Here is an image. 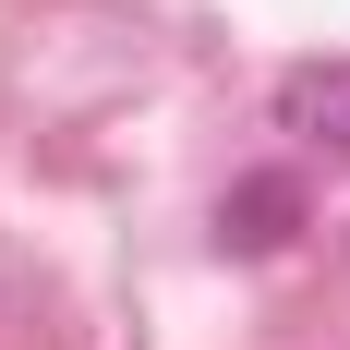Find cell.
<instances>
[{"mask_svg":"<svg viewBox=\"0 0 350 350\" xmlns=\"http://www.w3.org/2000/svg\"><path fill=\"white\" fill-rule=\"evenodd\" d=\"M290 217H302V193H290V181H242V193H230V206H217V230H230V242L242 254H266L290 230Z\"/></svg>","mask_w":350,"mask_h":350,"instance_id":"cell-2","label":"cell"},{"mask_svg":"<svg viewBox=\"0 0 350 350\" xmlns=\"http://www.w3.org/2000/svg\"><path fill=\"white\" fill-rule=\"evenodd\" d=\"M278 133H302L314 157H350V61H290L278 72Z\"/></svg>","mask_w":350,"mask_h":350,"instance_id":"cell-1","label":"cell"}]
</instances>
